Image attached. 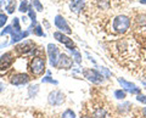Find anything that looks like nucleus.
<instances>
[{"label":"nucleus","mask_w":146,"mask_h":118,"mask_svg":"<svg viewBox=\"0 0 146 118\" xmlns=\"http://www.w3.org/2000/svg\"><path fill=\"white\" fill-rule=\"evenodd\" d=\"M129 27H130V19L124 15H119L115 17V20L112 22V28L118 34H124L129 29Z\"/></svg>","instance_id":"1"},{"label":"nucleus","mask_w":146,"mask_h":118,"mask_svg":"<svg viewBox=\"0 0 146 118\" xmlns=\"http://www.w3.org/2000/svg\"><path fill=\"white\" fill-rule=\"evenodd\" d=\"M29 70L32 72V74L34 76L43 74V72L45 71V58H43L42 56H35L31 62Z\"/></svg>","instance_id":"2"},{"label":"nucleus","mask_w":146,"mask_h":118,"mask_svg":"<svg viewBox=\"0 0 146 118\" xmlns=\"http://www.w3.org/2000/svg\"><path fill=\"white\" fill-rule=\"evenodd\" d=\"M83 74L89 82H91L93 84H101L104 83V78L105 77L100 73L96 70H84Z\"/></svg>","instance_id":"3"},{"label":"nucleus","mask_w":146,"mask_h":118,"mask_svg":"<svg viewBox=\"0 0 146 118\" xmlns=\"http://www.w3.org/2000/svg\"><path fill=\"white\" fill-rule=\"evenodd\" d=\"M48 55H49V61L50 65L52 67H57V62H58V57H60V54H58V48L54 44H49L48 45Z\"/></svg>","instance_id":"4"},{"label":"nucleus","mask_w":146,"mask_h":118,"mask_svg":"<svg viewBox=\"0 0 146 118\" xmlns=\"http://www.w3.org/2000/svg\"><path fill=\"white\" fill-rule=\"evenodd\" d=\"M48 101L50 105H52V106H60L63 103V101H65V95L61 91H58V90H54V91L49 94Z\"/></svg>","instance_id":"5"},{"label":"nucleus","mask_w":146,"mask_h":118,"mask_svg":"<svg viewBox=\"0 0 146 118\" xmlns=\"http://www.w3.org/2000/svg\"><path fill=\"white\" fill-rule=\"evenodd\" d=\"M54 37L55 39H57L60 43H62L67 49H70V50H73V49H76L74 46V43H73V40L70 39L68 37H66L65 34L62 33V32H55L54 33Z\"/></svg>","instance_id":"6"},{"label":"nucleus","mask_w":146,"mask_h":118,"mask_svg":"<svg viewBox=\"0 0 146 118\" xmlns=\"http://www.w3.org/2000/svg\"><path fill=\"white\" fill-rule=\"evenodd\" d=\"M118 83L122 85L123 90H125V91H129L130 94H136V95H139L140 91H141L140 88H138L135 84L130 83V82H127L125 79H123V78H118Z\"/></svg>","instance_id":"7"},{"label":"nucleus","mask_w":146,"mask_h":118,"mask_svg":"<svg viewBox=\"0 0 146 118\" xmlns=\"http://www.w3.org/2000/svg\"><path fill=\"white\" fill-rule=\"evenodd\" d=\"M55 26H56L57 28L62 32V33H67V34L72 33V30L70 28V26H68L67 21L63 19L62 16H60V15H57L56 17H55Z\"/></svg>","instance_id":"8"},{"label":"nucleus","mask_w":146,"mask_h":118,"mask_svg":"<svg viewBox=\"0 0 146 118\" xmlns=\"http://www.w3.org/2000/svg\"><path fill=\"white\" fill-rule=\"evenodd\" d=\"M29 80H31L29 76L26 73H16V74H13L10 79L12 85H25L28 83Z\"/></svg>","instance_id":"9"},{"label":"nucleus","mask_w":146,"mask_h":118,"mask_svg":"<svg viewBox=\"0 0 146 118\" xmlns=\"http://www.w3.org/2000/svg\"><path fill=\"white\" fill-rule=\"evenodd\" d=\"M73 66V60L67 56L66 54H60V57H58V62H57V67L62 70H70Z\"/></svg>","instance_id":"10"},{"label":"nucleus","mask_w":146,"mask_h":118,"mask_svg":"<svg viewBox=\"0 0 146 118\" xmlns=\"http://www.w3.org/2000/svg\"><path fill=\"white\" fill-rule=\"evenodd\" d=\"M12 61H13V58H12V55L10 52L4 54V55L0 57V71L1 70H7L9 67L11 66Z\"/></svg>","instance_id":"11"},{"label":"nucleus","mask_w":146,"mask_h":118,"mask_svg":"<svg viewBox=\"0 0 146 118\" xmlns=\"http://www.w3.org/2000/svg\"><path fill=\"white\" fill-rule=\"evenodd\" d=\"M31 33V30H26V32H15L13 30L11 33V44H15L17 42H20V40L25 39L26 37H28V34Z\"/></svg>","instance_id":"12"},{"label":"nucleus","mask_w":146,"mask_h":118,"mask_svg":"<svg viewBox=\"0 0 146 118\" xmlns=\"http://www.w3.org/2000/svg\"><path fill=\"white\" fill-rule=\"evenodd\" d=\"M106 117H107V112L102 107L96 108L93 113V118H106Z\"/></svg>","instance_id":"13"},{"label":"nucleus","mask_w":146,"mask_h":118,"mask_svg":"<svg viewBox=\"0 0 146 118\" xmlns=\"http://www.w3.org/2000/svg\"><path fill=\"white\" fill-rule=\"evenodd\" d=\"M28 45H31V42H26V44H22L20 46H17V50L21 52H29L31 50H33L34 48H31Z\"/></svg>","instance_id":"14"},{"label":"nucleus","mask_w":146,"mask_h":118,"mask_svg":"<svg viewBox=\"0 0 146 118\" xmlns=\"http://www.w3.org/2000/svg\"><path fill=\"white\" fill-rule=\"evenodd\" d=\"M29 9H31V6H29V3L27 1V0H23V1L21 3L20 7H18V10H20L21 12H28Z\"/></svg>","instance_id":"15"},{"label":"nucleus","mask_w":146,"mask_h":118,"mask_svg":"<svg viewBox=\"0 0 146 118\" xmlns=\"http://www.w3.org/2000/svg\"><path fill=\"white\" fill-rule=\"evenodd\" d=\"M71 52H72V56H73V58H74V61L77 63H82V55H80V52L77 51L76 49L71 50Z\"/></svg>","instance_id":"16"},{"label":"nucleus","mask_w":146,"mask_h":118,"mask_svg":"<svg viewBox=\"0 0 146 118\" xmlns=\"http://www.w3.org/2000/svg\"><path fill=\"white\" fill-rule=\"evenodd\" d=\"M16 5H17L16 0H11V1L9 3V5L6 6V11H7V13H12L13 11H15Z\"/></svg>","instance_id":"17"},{"label":"nucleus","mask_w":146,"mask_h":118,"mask_svg":"<svg viewBox=\"0 0 146 118\" xmlns=\"http://www.w3.org/2000/svg\"><path fill=\"white\" fill-rule=\"evenodd\" d=\"M28 91H29V97H34L36 93L39 91V87L38 85H31L28 88Z\"/></svg>","instance_id":"18"},{"label":"nucleus","mask_w":146,"mask_h":118,"mask_svg":"<svg viewBox=\"0 0 146 118\" xmlns=\"http://www.w3.org/2000/svg\"><path fill=\"white\" fill-rule=\"evenodd\" d=\"M113 95H115L116 99L123 100V99H125V90H116V91L113 93Z\"/></svg>","instance_id":"19"},{"label":"nucleus","mask_w":146,"mask_h":118,"mask_svg":"<svg viewBox=\"0 0 146 118\" xmlns=\"http://www.w3.org/2000/svg\"><path fill=\"white\" fill-rule=\"evenodd\" d=\"M62 118H76V113L68 108V110H66L62 113Z\"/></svg>","instance_id":"20"},{"label":"nucleus","mask_w":146,"mask_h":118,"mask_svg":"<svg viewBox=\"0 0 146 118\" xmlns=\"http://www.w3.org/2000/svg\"><path fill=\"white\" fill-rule=\"evenodd\" d=\"M42 82H43V83H51V84H54V85H57V84H58L57 80L52 79L50 76H46V77H44V78H42Z\"/></svg>","instance_id":"21"},{"label":"nucleus","mask_w":146,"mask_h":118,"mask_svg":"<svg viewBox=\"0 0 146 118\" xmlns=\"http://www.w3.org/2000/svg\"><path fill=\"white\" fill-rule=\"evenodd\" d=\"M33 33H34L35 35H38V37H43V35H45L44 32H43V29H42V27H40L39 25H35V28H34V30H33Z\"/></svg>","instance_id":"22"},{"label":"nucleus","mask_w":146,"mask_h":118,"mask_svg":"<svg viewBox=\"0 0 146 118\" xmlns=\"http://www.w3.org/2000/svg\"><path fill=\"white\" fill-rule=\"evenodd\" d=\"M12 27L15 28V32H21V27H20V21H18L17 17L12 20Z\"/></svg>","instance_id":"23"},{"label":"nucleus","mask_w":146,"mask_h":118,"mask_svg":"<svg viewBox=\"0 0 146 118\" xmlns=\"http://www.w3.org/2000/svg\"><path fill=\"white\" fill-rule=\"evenodd\" d=\"M98 4L101 9H108L110 6V0H98Z\"/></svg>","instance_id":"24"},{"label":"nucleus","mask_w":146,"mask_h":118,"mask_svg":"<svg viewBox=\"0 0 146 118\" xmlns=\"http://www.w3.org/2000/svg\"><path fill=\"white\" fill-rule=\"evenodd\" d=\"M100 73H101L105 77V78H110V77L112 76V73L106 68V67H101V70H100Z\"/></svg>","instance_id":"25"},{"label":"nucleus","mask_w":146,"mask_h":118,"mask_svg":"<svg viewBox=\"0 0 146 118\" xmlns=\"http://www.w3.org/2000/svg\"><path fill=\"white\" fill-rule=\"evenodd\" d=\"M33 3V6H34V10H38V11H43V5L40 4L39 0H32Z\"/></svg>","instance_id":"26"},{"label":"nucleus","mask_w":146,"mask_h":118,"mask_svg":"<svg viewBox=\"0 0 146 118\" xmlns=\"http://www.w3.org/2000/svg\"><path fill=\"white\" fill-rule=\"evenodd\" d=\"M130 103L129 102H125V103H123V105H119L118 107H119V110L121 112H125V111H129L130 110Z\"/></svg>","instance_id":"27"},{"label":"nucleus","mask_w":146,"mask_h":118,"mask_svg":"<svg viewBox=\"0 0 146 118\" xmlns=\"http://www.w3.org/2000/svg\"><path fill=\"white\" fill-rule=\"evenodd\" d=\"M7 21V16L5 13H0V27H4Z\"/></svg>","instance_id":"28"},{"label":"nucleus","mask_w":146,"mask_h":118,"mask_svg":"<svg viewBox=\"0 0 146 118\" xmlns=\"http://www.w3.org/2000/svg\"><path fill=\"white\" fill-rule=\"evenodd\" d=\"M13 30H15V29H13L12 26H7V27H5V29L1 30V35H5V34H9V33L11 34Z\"/></svg>","instance_id":"29"},{"label":"nucleus","mask_w":146,"mask_h":118,"mask_svg":"<svg viewBox=\"0 0 146 118\" xmlns=\"http://www.w3.org/2000/svg\"><path fill=\"white\" fill-rule=\"evenodd\" d=\"M136 100H138V101H140V102H143V103H146V95L139 94L138 96H136Z\"/></svg>","instance_id":"30"},{"label":"nucleus","mask_w":146,"mask_h":118,"mask_svg":"<svg viewBox=\"0 0 146 118\" xmlns=\"http://www.w3.org/2000/svg\"><path fill=\"white\" fill-rule=\"evenodd\" d=\"M4 89H5V85H4L3 83H0V94L4 91Z\"/></svg>","instance_id":"31"},{"label":"nucleus","mask_w":146,"mask_h":118,"mask_svg":"<svg viewBox=\"0 0 146 118\" xmlns=\"http://www.w3.org/2000/svg\"><path fill=\"white\" fill-rule=\"evenodd\" d=\"M143 115H144V116L146 117V107H145V108H144V110H143Z\"/></svg>","instance_id":"32"},{"label":"nucleus","mask_w":146,"mask_h":118,"mask_svg":"<svg viewBox=\"0 0 146 118\" xmlns=\"http://www.w3.org/2000/svg\"><path fill=\"white\" fill-rule=\"evenodd\" d=\"M80 1H84V0H73V3H80Z\"/></svg>","instance_id":"33"},{"label":"nucleus","mask_w":146,"mask_h":118,"mask_svg":"<svg viewBox=\"0 0 146 118\" xmlns=\"http://www.w3.org/2000/svg\"><path fill=\"white\" fill-rule=\"evenodd\" d=\"M140 3L141 4H146V0H140Z\"/></svg>","instance_id":"34"},{"label":"nucleus","mask_w":146,"mask_h":118,"mask_svg":"<svg viewBox=\"0 0 146 118\" xmlns=\"http://www.w3.org/2000/svg\"><path fill=\"white\" fill-rule=\"evenodd\" d=\"M80 118H91V117H86V116H84V117H80Z\"/></svg>","instance_id":"35"},{"label":"nucleus","mask_w":146,"mask_h":118,"mask_svg":"<svg viewBox=\"0 0 146 118\" xmlns=\"http://www.w3.org/2000/svg\"><path fill=\"white\" fill-rule=\"evenodd\" d=\"M143 84H144V85H145V87H146V83H145V82H144V83H143Z\"/></svg>","instance_id":"36"}]
</instances>
